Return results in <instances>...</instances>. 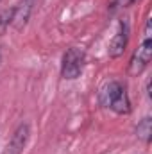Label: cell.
Returning <instances> with one entry per match:
<instances>
[{
  "mask_svg": "<svg viewBox=\"0 0 152 154\" xmlns=\"http://www.w3.org/2000/svg\"><path fill=\"white\" fill-rule=\"evenodd\" d=\"M32 4L34 0H20L13 9H11V22L9 25L16 31H22L27 23H29V18H31V13H32Z\"/></svg>",
  "mask_w": 152,
  "mask_h": 154,
  "instance_id": "4",
  "label": "cell"
},
{
  "mask_svg": "<svg viewBox=\"0 0 152 154\" xmlns=\"http://www.w3.org/2000/svg\"><path fill=\"white\" fill-rule=\"evenodd\" d=\"M84 68V52L79 48H68L66 54L63 56V65H61V75L63 79H77Z\"/></svg>",
  "mask_w": 152,
  "mask_h": 154,
  "instance_id": "2",
  "label": "cell"
},
{
  "mask_svg": "<svg viewBox=\"0 0 152 154\" xmlns=\"http://www.w3.org/2000/svg\"><path fill=\"white\" fill-rule=\"evenodd\" d=\"M134 0H114L113 2V7H129Z\"/></svg>",
  "mask_w": 152,
  "mask_h": 154,
  "instance_id": "9",
  "label": "cell"
},
{
  "mask_svg": "<svg viewBox=\"0 0 152 154\" xmlns=\"http://www.w3.org/2000/svg\"><path fill=\"white\" fill-rule=\"evenodd\" d=\"M152 59V39L150 38H143L141 45L138 47V50L132 54L131 63H129V75L138 77L150 63Z\"/></svg>",
  "mask_w": 152,
  "mask_h": 154,
  "instance_id": "3",
  "label": "cell"
},
{
  "mask_svg": "<svg viewBox=\"0 0 152 154\" xmlns=\"http://www.w3.org/2000/svg\"><path fill=\"white\" fill-rule=\"evenodd\" d=\"M0 61H2V54H0Z\"/></svg>",
  "mask_w": 152,
  "mask_h": 154,
  "instance_id": "10",
  "label": "cell"
},
{
  "mask_svg": "<svg viewBox=\"0 0 152 154\" xmlns=\"http://www.w3.org/2000/svg\"><path fill=\"white\" fill-rule=\"evenodd\" d=\"M9 22H11V11H4V13H0V32L5 31V27L9 25Z\"/></svg>",
  "mask_w": 152,
  "mask_h": 154,
  "instance_id": "8",
  "label": "cell"
},
{
  "mask_svg": "<svg viewBox=\"0 0 152 154\" xmlns=\"http://www.w3.org/2000/svg\"><path fill=\"white\" fill-rule=\"evenodd\" d=\"M100 102L108 108H111L114 113L118 115H129L131 113V100H129V95L125 91V88L116 82L111 81L108 82L102 91H100Z\"/></svg>",
  "mask_w": 152,
  "mask_h": 154,
  "instance_id": "1",
  "label": "cell"
},
{
  "mask_svg": "<svg viewBox=\"0 0 152 154\" xmlns=\"http://www.w3.org/2000/svg\"><path fill=\"white\" fill-rule=\"evenodd\" d=\"M136 133H138V138H141V140H145V142H149V140H150V134H152V120L149 118V116H147V118H143V120L138 124Z\"/></svg>",
  "mask_w": 152,
  "mask_h": 154,
  "instance_id": "7",
  "label": "cell"
},
{
  "mask_svg": "<svg viewBox=\"0 0 152 154\" xmlns=\"http://www.w3.org/2000/svg\"><path fill=\"white\" fill-rule=\"evenodd\" d=\"M29 136H31V127H29L27 122H22L14 129V133H13L4 154H22L25 145H27V142H29Z\"/></svg>",
  "mask_w": 152,
  "mask_h": 154,
  "instance_id": "5",
  "label": "cell"
},
{
  "mask_svg": "<svg viewBox=\"0 0 152 154\" xmlns=\"http://www.w3.org/2000/svg\"><path fill=\"white\" fill-rule=\"evenodd\" d=\"M127 39H129V34H127V25L123 27L122 23V31H118L116 34L113 36V39L109 41V56L111 57H120L123 52H125V47H127Z\"/></svg>",
  "mask_w": 152,
  "mask_h": 154,
  "instance_id": "6",
  "label": "cell"
}]
</instances>
